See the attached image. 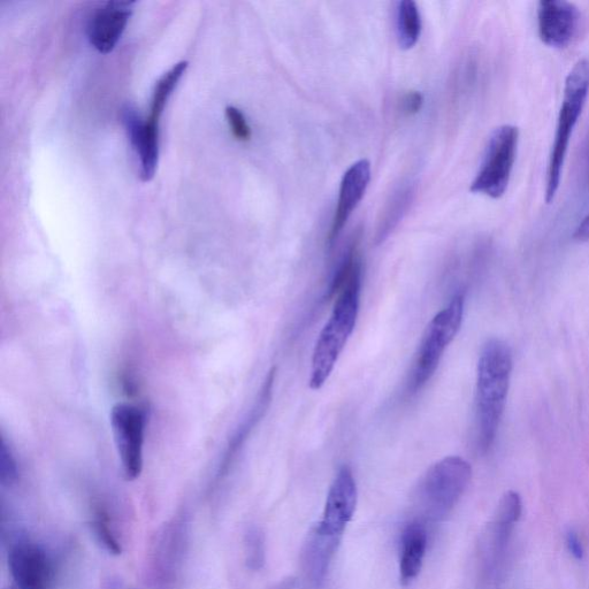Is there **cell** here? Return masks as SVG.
<instances>
[{"mask_svg": "<svg viewBox=\"0 0 589 589\" xmlns=\"http://www.w3.org/2000/svg\"><path fill=\"white\" fill-rule=\"evenodd\" d=\"M362 259L357 242L344 256L332 282L336 295L330 319L320 332L313 349L309 386L312 390L324 387L336 363L355 330L361 304Z\"/></svg>", "mask_w": 589, "mask_h": 589, "instance_id": "cell-1", "label": "cell"}, {"mask_svg": "<svg viewBox=\"0 0 589 589\" xmlns=\"http://www.w3.org/2000/svg\"><path fill=\"white\" fill-rule=\"evenodd\" d=\"M512 367V351L507 342L489 340L481 350L476 387V440L480 454L492 449L506 409Z\"/></svg>", "mask_w": 589, "mask_h": 589, "instance_id": "cell-2", "label": "cell"}, {"mask_svg": "<svg viewBox=\"0 0 589 589\" xmlns=\"http://www.w3.org/2000/svg\"><path fill=\"white\" fill-rule=\"evenodd\" d=\"M589 95V60L581 59L566 76L560 113L552 151H550L546 180V202L555 200L560 189L569 145Z\"/></svg>", "mask_w": 589, "mask_h": 589, "instance_id": "cell-3", "label": "cell"}, {"mask_svg": "<svg viewBox=\"0 0 589 589\" xmlns=\"http://www.w3.org/2000/svg\"><path fill=\"white\" fill-rule=\"evenodd\" d=\"M465 297L458 293L427 325L413 362L408 390L416 394L433 378L443 355L461 330Z\"/></svg>", "mask_w": 589, "mask_h": 589, "instance_id": "cell-4", "label": "cell"}, {"mask_svg": "<svg viewBox=\"0 0 589 589\" xmlns=\"http://www.w3.org/2000/svg\"><path fill=\"white\" fill-rule=\"evenodd\" d=\"M472 478L469 462L458 456L443 458L426 472L416 492V502L428 520L446 518L468 489Z\"/></svg>", "mask_w": 589, "mask_h": 589, "instance_id": "cell-5", "label": "cell"}, {"mask_svg": "<svg viewBox=\"0 0 589 589\" xmlns=\"http://www.w3.org/2000/svg\"><path fill=\"white\" fill-rule=\"evenodd\" d=\"M519 129L512 125L497 127L489 137L483 162L470 190L499 200L508 190L517 158Z\"/></svg>", "mask_w": 589, "mask_h": 589, "instance_id": "cell-6", "label": "cell"}, {"mask_svg": "<svg viewBox=\"0 0 589 589\" xmlns=\"http://www.w3.org/2000/svg\"><path fill=\"white\" fill-rule=\"evenodd\" d=\"M111 427L125 477L136 480L143 470L147 412L139 405L118 403L111 411Z\"/></svg>", "mask_w": 589, "mask_h": 589, "instance_id": "cell-7", "label": "cell"}, {"mask_svg": "<svg viewBox=\"0 0 589 589\" xmlns=\"http://www.w3.org/2000/svg\"><path fill=\"white\" fill-rule=\"evenodd\" d=\"M9 565L19 589H52L55 586V560L40 543L26 538L15 541L9 553Z\"/></svg>", "mask_w": 589, "mask_h": 589, "instance_id": "cell-8", "label": "cell"}, {"mask_svg": "<svg viewBox=\"0 0 589 589\" xmlns=\"http://www.w3.org/2000/svg\"><path fill=\"white\" fill-rule=\"evenodd\" d=\"M358 491L353 470L343 465L328 491L323 518L313 527L328 538L341 540L357 507Z\"/></svg>", "mask_w": 589, "mask_h": 589, "instance_id": "cell-9", "label": "cell"}, {"mask_svg": "<svg viewBox=\"0 0 589 589\" xmlns=\"http://www.w3.org/2000/svg\"><path fill=\"white\" fill-rule=\"evenodd\" d=\"M537 18L540 40L549 48H568L579 33L581 13L565 0H542Z\"/></svg>", "mask_w": 589, "mask_h": 589, "instance_id": "cell-10", "label": "cell"}, {"mask_svg": "<svg viewBox=\"0 0 589 589\" xmlns=\"http://www.w3.org/2000/svg\"><path fill=\"white\" fill-rule=\"evenodd\" d=\"M133 2H107L90 19L88 38L101 53H110L124 34L133 14Z\"/></svg>", "mask_w": 589, "mask_h": 589, "instance_id": "cell-11", "label": "cell"}, {"mask_svg": "<svg viewBox=\"0 0 589 589\" xmlns=\"http://www.w3.org/2000/svg\"><path fill=\"white\" fill-rule=\"evenodd\" d=\"M370 180L371 164L366 159L358 160L344 173L339 191L338 205H336L331 232L328 235V242H330L331 246L338 239L357 205L361 203L365 191L369 187Z\"/></svg>", "mask_w": 589, "mask_h": 589, "instance_id": "cell-12", "label": "cell"}, {"mask_svg": "<svg viewBox=\"0 0 589 589\" xmlns=\"http://www.w3.org/2000/svg\"><path fill=\"white\" fill-rule=\"evenodd\" d=\"M122 122L140 158L141 178L144 182H149L154 179L158 164L159 126L148 120L143 121L137 110L130 105L122 110Z\"/></svg>", "mask_w": 589, "mask_h": 589, "instance_id": "cell-13", "label": "cell"}, {"mask_svg": "<svg viewBox=\"0 0 589 589\" xmlns=\"http://www.w3.org/2000/svg\"><path fill=\"white\" fill-rule=\"evenodd\" d=\"M428 545V534L420 520L405 527L401 539L400 579L408 585L422 571Z\"/></svg>", "mask_w": 589, "mask_h": 589, "instance_id": "cell-14", "label": "cell"}, {"mask_svg": "<svg viewBox=\"0 0 589 589\" xmlns=\"http://www.w3.org/2000/svg\"><path fill=\"white\" fill-rule=\"evenodd\" d=\"M339 545L340 540L328 538L315 529L310 532L303 552V568L313 586L323 584Z\"/></svg>", "mask_w": 589, "mask_h": 589, "instance_id": "cell-15", "label": "cell"}, {"mask_svg": "<svg viewBox=\"0 0 589 589\" xmlns=\"http://www.w3.org/2000/svg\"><path fill=\"white\" fill-rule=\"evenodd\" d=\"M274 377L275 370L273 369L265 380V384L262 387V392H260L258 400L255 404L254 409H252L250 416L246 419V422H244L242 426L239 428V431H237V433L235 434L232 442L229 443L224 460L220 464V469L218 471V479H221L224 476H226V473L228 472L229 468H231L232 463L234 462V458L236 457L237 453H239V450L242 448L243 443L246 442L249 434L252 430H254V427L256 426L257 422H259L260 418L263 417L267 407H269Z\"/></svg>", "mask_w": 589, "mask_h": 589, "instance_id": "cell-16", "label": "cell"}, {"mask_svg": "<svg viewBox=\"0 0 589 589\" xmlns=\"http://www.w3.org/2000/svg\"><path fill=\"white\" fill-rule=\"evenodd\" d=\"M413 193H415V190H413L412 185H405L397 189L393 196L390 197L379 221L376 234L378 244L385 242L390 233H393L397 225L400 224L412 202Z\"/></svg>", "mask_w": 589, "mask_h": 589, "instance_id": "cell-17", "label": "cell"}, {"mask_svg": "<svg viewBox=\"0 0 589 589\" xmlns=\"http://www.w3.org/2000/svg\"><path fill=\"white\" fill-rule=\"evenodd\" d=\"M396 29L402 49L409 50L415 47L422 34V18L413 0H403L397 5Z\"/></svg>", "mask_w": 589, "mask_h": 589, "instance_id": "cell-18", "label": "cell"}, {"mask_svg": "<svg viewBox=\"0 0 589 589\" xmlns=\"http://www.w3.org/2000/svg\"><path fill=\"white\" fill-rule=\"evenodd\" d=\"M188 67V61H180L174 65L170 71L163 75V78L157 82V86L152 96L151 112L147 119L151 124L159 126L160 118L165 110L168 99L175 88H177L182 75L185 74Z\"/></svg>", "mask_w": 589, "mask_h": 589, "instance_id": "cell-19", "label": "cell"}, {"mask_svg": "<svg viewBox=\"0 0 589 589\" xmlns=\"http://www.w3.org/2000/svg\"><path fill=\"white\" fill-rule=\"evenodd\" d=\"M90 526L97 541L103 545L107 552L114 555L121 554V543L117 537L116 530H114L110 512L103 504H96L93 510V516H91Z\"/></svg>", "mask_w": 589, "mask_h": 589, "instance_id": "cell-20", "label": "cell"}, {"mask_svg": "<svg viewBox=\"0 0 589 589\" xmlns=\"http://www.w3.org/2000/svg\"><path fill=\"white\" fill-rule=\"evenodd\" d=\"M246 561L251 570L262 569L265 562L264 535L257 527H251L244 538Z\"/></svg>", "mask_w": 589, "mask_h": 589, "instance_id": "cell-21", "label": "cell"}, {"mask_svg": "<svg viewBox=\"0 0 589 589\" xmlns=\"http://www.w3.org/2000/svg\"><path fill=\"white\" fill-rule=\"evenodd\" d=\"M19 477L18 464L12 454V451L6 445V441L2 440V447H0V483L3 486H13L17 483Z\"/></svg>", "mask_w": 589, "mask_h": 589, "instance_id": "cell-22", "label": "cell"}, {"mask_svg": "<svg viewBox=\"0 0 589 589\" xmlns=\"http://www.w3.org/2000/svg\"><path fill=\"white\" fill-rule=\"evenodd\" d=\"M226 117L236 140L247 142L251 139L250 126L248 125L246 116H244L241 110L237 109L235 106H228L226 109Z\"/></svg>", "mask_w": 589, "mask_h": 589, "instance_id": "cell-23", "label": "cell"}, {"mask_svg": "<svg viewBox=\"0 0 589 589\" xmlns=\"http://www.w3.org/2000/svg\"><path fill=\"white\" fill-rule=\"evenodd\" d=\"M424 104V96L419 91H410L403 99V110L405 113L412 116L422 110Z\"/></svg>", "mask_w": 589, "mask_h": 589, "instance_id": "cell-24", "label": "cell"}, {"mask_svg": "<svg viewBox=\"0 0 589 589\" xmlns=\"http://www.w3.org/2000/svg\"><path fill=\"white\" fill-rule=\"evenodd\" d=\"M566 547L570 554L576 558L577 561H581L585 555V549L583 542H581L579 535L575 531H570L566 535Z\"/></svg>", "mask_w": 589, "mask_h": 589, "instance_id": "cell-25", "label": "cell"}, {"mask_svg": "<svg viewBox=\"0 0 589 589\" xmlns=\"http://www.w3.org/2000/svg\"><path fill=\"white\" fill-rule=\"evenodd\" d=\"M573 237H575L577 242H589V213H587L585 218L580 221Z\"/></svg>", "mask_w": 589, "mask_h": 589, "instance_id": "cell-26", "label": "cell"}, {"mask_svg": "<svg viewBox=\"0 0 589 589\" xmlns=\"http://www.w3.org/2000/svg\"><path fill=\"white\" fill-rule=\"evenodd\" d=\"M583 165V181L586 188L589 189V139L586 145Z\"/></svg>", "mask_w": 589, "mask_h": 589, "instance_id": "cell-27", "label": "cell"}]
</instances>
